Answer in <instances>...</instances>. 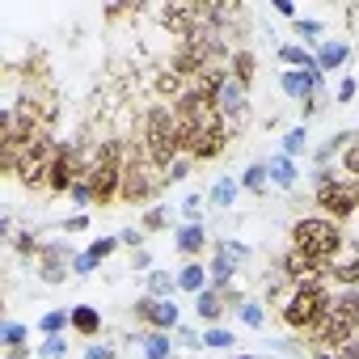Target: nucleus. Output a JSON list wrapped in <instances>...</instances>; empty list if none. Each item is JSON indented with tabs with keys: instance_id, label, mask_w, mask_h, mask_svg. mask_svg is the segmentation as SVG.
I'll list each match as a JSON object with an SVG mask.
<instances>
[{
	"instance_id": "nucleus-29",
	"label": "nucleus",
	"mask_w": 359,
	"mask_h": 359,
	"mask_svg": "<svg viewBox=\"0 0 359 359\" xmlns=\"http://www.w3.org/2000/svg\"><path fill=\"white\" fill-rule=\"evenodd\" d=\"M233 342H237V334L224 330V325H208L203 330V346H212V351H229Z\"/></svg>"
},
{
	"instance_id": "nucleus-11",
	"label": "nucleus",
	"mask_w": 359,
	"mask_h": 359,
	"mask_svg": "<svg viewBox=\"0 0 359 359\" xmlns=\"http://www.w3.org/2000/svg\"><path fill=\"white\" fill-rule=\"evenodd\" d=\"M321 271H325V266H317V262H313V258H304L300 250H287V254L279 258V279H283L287 287L317 283V279H321Z\"/></svg>"
},
{
	"instance_id": "nucleus-34",
	"label": "nucleus",
	"mask_w": 359,
	"mask_h": 359,
	"mask_svg": "<svg viewBox=\"0 0 359 359\" xmlns=\"http://www.w3.org/2000/svg\"><path fill=\"white\" fill-rule=\"evenodd\" d=\"M191 173H195V161H191V156H182V161H173V165L165 169V187H177V182H187Z\"/></svg>"
},
{
	"instance_id": "nucleus-18",
	"label": "nucleus",
	"mask_w": 359,
	"mask_h": 359,
	"mask_svg": "<svg viewBox=\"0 0 359 359\" xmlns=\"http://www.w3.org/2000/svg\"><path fill=\"white\" fill-rule=\"evenodd\" d=\"M266 165H271V182H275L279 191H292V187L300 182V169H296V161H292V156H283V152H279V156H271Z\"/></svg>"
},
{
	"instance_id": "nucleus-22",
	"label": "nucleus",
	"mask_w": 359,
	"mask_h": 359,
	"mask_svg": "<svg viewBox=\"0 0 359 359\" xmlns=\"http://www.w3.org/2000/svg\"><path fill=\"white\" fill-rule=\"evenodd\" d=\"M68 330H72V313H68V309H47V313L39 317V334H43V338L68 334Z\"/></svg>"
},
{
	"instance_id": "nucleus-44",
	"label": "nucleus",
	"mask_w": 359,
	"mask_h": 359,
	"mask_svg": "<svg viewBox=\"0 0 359 359\" xmlns=\"http://www.w3.org/2000/svg\"><path fill=\"white\" fill-rule=\"evenodd\" d=\"M131 271H144V275H152V254H148V250H135V254H131Z\"/></svg>"
},
{
	"instance_id": "nucleus-28",
	"label": "nucleus",
	"mask_w": 359,
	"mask_h": 359,
	"mask_svg": "<svg viewBox=\"0 0 359 359\" xmlns=\"http://www.w3.org/2000/svg\"><path fill=\"white\" fill-rule=\"evenodd\" d=\"M296 34L304 39V47H321V43H325V39H321L325 26H321L317 18H296Z\"/></svg>"
},
{
	"instance_id": "nucleus-24",
	"label": "nucleus",
	"mask_w": 359,
	"mask_h": 359,
	"mask_svg": "<svg viewBox=\"0 0 359 359\" xmlns=\"http://www.w3.org/2000/svg\"><path fill=\"white\" fill-rule=\"evenodd\" d=\"M266 182H271V165L266 161H254L241 173V191H250V195H266Z\"/></svg>"
},
{
	"instance_id": "nucleus-46",
	"label": "nucleus",
	"mask_w": 359,
	"mask_h": 359,
	"mask_svg": "<svg viewBox=\"0 0 359 359\" xmlns=\"http://www.w3.org/2000/svg\"><path fill=\"white\" fill-rule=\"evenodd\" d=\"M85 359H118V355H114V346H97L93 342V346H85Z\"/></svg>"
},
{
	"instance_id": "nucleus-48",
	"label": "nucleus",
	"mask_w": 359,
	"mask_h": 359,
	"mask_svg": "<svg viewBox=\"0 0 359 359\" xmlns=\"http://www.w3.org/2000/svg\"><path fill=\"white\" fill-rule=\"evenodd\" d=\"M275 13H279V18H292V22H296V5H292V0H275Z\"/></svg>"
},
{
	"instance_id": "nucleus-13",
	"label": "nucleus",
	"mask_w": 359,
	"mask_h": 359,
	"mask_svg": "<svg viewBox=\"0 0 359 359\" xmlns=\"http://www.w3.org/2000/svg\"><path fill=\"white\" fill-rule=\"evenodd\" d=\"M346 60H351V43H342V39H325L317 47V68L321 72H342Z\"/></svg>"
},
{
	"instance_id": "nucleus-23",
	"label": "nucleus",
	"mask_w": 359,
	"mask_h": 359,
	"mask_svg": "<svg viewBox=\"0 0 359 359\" xmlns=\"http://www.w3.org/2000/svg\"><path fill=\"white\" fill-rule=\"evenodd\" d=\"M237 191H241L237 177H216V187H212L208 203H212V208H220V212H229V208L237 203Z\"/></svg>"
},
{
	"instance_id": "nucleus-10",
	"label": "nucleus",
	"mask_w": 359,
	"mask_h": 359,
	"mask_svg": "<svg viewBox=\"0 0 359 359\" xmlns=\"http://www.w3.org/2000/svg\"><path fill=\"white\" fill-rule=\"evenodd\" d=\"M216 110L229 118V127H245L250 123V89H241L233 81V72H229V81H224V89L216 97Z\"/></svg>"
},
{
	"instance_id": "nucleus-2",
	"label": "nucleus",
	"mask_w": 359,
	"mask_h": 359,
	"mask_svg": "<svg viewBox=\"0 0 359 359\" xmlns=\"http://www.w3.org/2000/svg\"><path fill=\"white\" fill-rule=\"evenodd\" d=\"M123 161H127V148H123L118 140H102V144L85 156V182L93 187L97 208L118 203V191H123Z\"/></svg>"
},
{
	"instance_id": "nucleus-1",
	"label": "nucleus",
	"mask_w": 359,
	"mask_h": 359,
	"mask_svg": "<svg viewBox=\"0 0 359 359\" xmlns=\"http://www.w3.org/2000/svg\"><path fill=\"white\" fill-rule=\"evenodd\" d=\"M144 152H148V161H152L161 173H165L173 161L187 156L182 127H177L173 106H165V102H152V106H148V114H144Z\"/></svg>"
},
{
	"instance_id": "nucleus-12",
	"label": "nucleus",
	"mask_w": 359,
	"mask_h": 359,
	"mask_svg": "<svg viewBox=\"0 0 359 359\" xmlns=\"http://www.w3.org/2000/svg\"><path fill=\"white\" fill-rule=\"evenodd\" d=\"M325 275L338 283V292H351V287H359V254H338L330 266H325Z\"/></svg>"
},
{
	"instance_id": "nucleus-39",
	"label": "nucleus",
	"mask_w": 359,
	"mask_h": 359,
	"mask_svg": "<svg viewBox=\"0 0 359 359\" xmlns=\"http://www.w3.org/2000/svg\"><path fill=\"white\" fill-rule=\"evenodd\" d=\"M216 254H229L233 262H250V245L245 241H216Z\"/></svg>"
},
{
	"instance_id": "nucleus-20",
	"label": "nucleus",
	"mask_w": 359,
	"mask_h": 359,
	"mask_svg": "<svg viewBox=\"0 0 359 359\" xmlns=\"http://www.w3.org/2000/svg\"><path fill=\"white\" fill-rule=\"evenodd\" d=\"M279 60L292 64L296 72H313V68H317V51H309L304 43H283V47H279Z\"/></svg>"
},
{
	"instance_id": "nucleus-8",
	"label": "nucleus",
	"mask_w": 359,
	"mask_h": 359,
	"mask_svg": "<svg viewBox=\"0 0 359 359\" xmlns=\"http://www.w3.org/2000/svg\"><path fill=\"white\" fill-rule=\"evenodd\" d=\"M131 317H135L140 325H148V330H161V334H169V330L182 325V313H177L173 300H156V296H148V292L131 304Z\"/></svg>"
},
{
	"instance_id": "nucleus-7",
	"label": "nucleus",
	"mask_w": 359,
	"mask_h": 359,
	"mask_svg": "<svg viewBox=\"0 0 359 359\" xmlns=\"http://www.w3.org/2000/svg\"><path fill=\"white\" fill-rule=\"evenodd\" d=\"M85 177V152L76 144H55L51 169H47V195H68Z\"/></svg>"
},
{
	"instance_id": "nucleus-21",
	"label": "nucleus",
	"mask_w": 359,
	"mask_h": 359,
	"mask_svg": "<svg viewBox=\"0 0 359 359\" xmlns=\"http://www.w3.org/2000/svg\"><path fill=\"white\" fill-rule=\"evenodd\" d=\"M140 351H144V359H169L173 355V338L161 334V330H148V334H140Z\"/></svg>"
},
{
	"instance_id": "nucleus-30",
	"label": "nucleus",
	"mask_w": 359,
	"mask_h": 359,
	"mask_svg": "<svg viewBox=\"0 0 359 359\" xmlns=\"http://www.w3.org/2000/svg\"><path fill=\"white\" fill-rule=\"evenodd\" d=\"M26 338H30V330H26L22 321H5V325H0V342H5V351L26 346Z\"/></svg>"
},
{
	"instance_id": "nucleus-3",
	"label": "nucleus",
	"mask_w": 359,
	"mask_h": 359,
	"mask_svg": "<svg viewBox=\"0 0 359 359\" xmlns=\"http://www.w3.org/2000/svg\"><path fill=\"white\" fill-rule=\"evenodd\" d=\"M287 237H292V250H300V254L313 258L317 266H330V262L346 250L342 224H334V220H325V216H300Z\"/></svg>"
},
{
	"instance_id": "nucleus-47",
	"label": "nucleus",
	"mask_w": 359,
	"mask_h": 359,
	"mask_svg": "<svg viewBox=\"0 0 359 359\" xmlns=\"http://www.w3.org/2000/svg\"><path fill=\"white\" fill-rule=\"evenodd\" d=\"M89 229V216H68L64 220V233H85Z\"/></svg>"
},
{
	"instance_id": "nucleus-42",
	"label": "nucleus",
	"mask_w": 359,
	"mask_h": 359,
	"mask_svg": "<svg viewBox=\"0 0 359 359\" xmlns=\"http://www.w3.org/2000/svg\"><path fill=\"white\" fill-rule=\"evenodd\" d=\"M118 241L135 254V250H144V229H140V224H135V229H123V233H118Z\"/></svg>"
},
{
	"instance_id": "nucleus-9",
	"label": "nucleus",
	"mask_w": 359,
	"mask_h": 359,
	"mask_svg": "<svg viewBox=\"0 0 359 359\" xmlns=\"http://www.w3.org/2000/svg\"><path fill=\"white\" fill-rule=\"evenodd\" d=\"M72 245L68 241H43V250H39V279L43 283H64L68 275H72Z\"/></svg>"
},
{
	"instance_id": "nucleus-43",
	"label": "nucleus",
	"mask_w": 359,
	"mask_h": 359,
	"mask_svg": "<svg viewBox=\"0 0 359 359\" xmlns=\"http://www.w3.org/2000/svg\"><path fill=\"white\" fill-rule=\"evenodd\" d=\"M321 106H325V97H304V102H300V123H309Z\"/></svg>"
},
{
	"instance_id": "nucleus-16",
	"label": "nucleus",
	"mask_w": 359,
	"mask_h": 359,
	"mask_svg": "<svg viewBox=\"0 0 359 359\" xmlns=\"http://www.w3.org/2000/svg\"><path fill=\"white\" fill-rule=\"evenodd\" d=\"M208 287H212V275H208V266H203V262H187L182 271H177V292L199 296V292H208Z\"/></svg>"
},
{
	"instance_id": "nucleus-41",
	"label": "nucleus",
	"mask_w": 359,
	"mask_h": 359,
	"mask_svg": "<svg viewBox=\"0 0 359 359\" xmlns=\"http://www.w3.org/2000/svg\"><path fill=\"white\" fill-rule=\"evenodd\" d=\"M97 266H102V262H97V258H93V254H89V250H85V254H76V258H72V275H81V279H85V275H93V271H97Z\"/></svg>"
},
{
	"instance_id": "nucleus-33",
	"label": "nucleus",
	"mask_w": 359,
	"mask_h": 359,
	"mask_svg": "<svg viewBox=\"0 0 359 359\" xmlns=\"http://www.w3.org/2000/svg\"><path fill=\"white\" fill-rule=\"evenodd\" d=\"M237 317H241V325H250V330H262V325H266V313H262L258 300H245V304L237 309Z\"/></svg>"
},
{
	"instance_id": "nucleus-26",
	"label": "nucleus",
	"mask_w": 359,
	"mask_h": 359,
	"mask_svg": "<svg viewBox=\"0 0 359 359\" xmlns=\"http://www.w3.org/2000/svg\"><path fill=\"white\" fill-rule=\"evenodd\" d=\"M173 292H177V275H169V271H152V275H148V296L173 300Z\"/></svg>"
},
{
	"instance_id": "nucleus-4",
	"label": "nucleus",
	"mask_w": 359,
	"mask_h": 359,
	"mask_svg": "<svg viewBox=\"0 0 359 359\" xmlns=\"http://www.w3.org/2000/svg\"><path fill=\"white\" fill-rule=\"evenodd\" d=\"M313 203H317V216H325V220H334V224H346V220L359 216V182L338 177V169L325 165V169H317Z\"/></svg>"
},
{
	"instance_id": "nucleus-38",
	"label": "nucleus",
	"mask_w": 359,
	"mask_h": 359,
	"mask_svg": "<svg viewBox=\"0 0 359 359\" xmlns=\"http://www.w3.org/2000/svg\"><path fill=\"white\" fill-rule=\"evenodd\" d=\"M182 216H187V224H203V195H187L182 199Z\"/></svg>"
},
{
	"instance_id": "nucleus-15",
	"label": "nucleus",
	"mask_w": 359,
	"mask_h": 359,
	"mask_svg": "<svg viewBox=\"0 0 359 359\" xmlns=\"http://www.w3.org/2000/svg\"><path fill=\"white\" fill-rule=\"evenodd\" d=\"M173 245L195 262V254H203V245H208V224H182L177 237H173Z\"/></svg>"
},
{
	"instance_id": "nucleus-32",
	"label": "nucleus",
	"mask_w": 359,
	"mask_h": 359,
	"mask_svg": "<svg viewBox=\"0 0 359 359\" xmlns=\"http://www.w3.org/2000/svg\"><path fill=\"white\" fill-rule=\"evenodd\" d=\"M39 359H68V334L43 338V342H39Z\"/></svg>"
},
{
	"instance_id": "nucleus-19",
	"label": "nucleus",
	"mask_w": 359,
	"mask_h": 359,
	"mask_svg": "<svg viewBox=\"0 0 359 359\" xmlns=\"http://www.w3.org/2000/svg\"><path fill=\"white\" fill-rule=\"evenodd\" d=\"M224 309H229V304L220 300V292H216V287H208V292H199V296H195V313H199V321H203V325H216V321L224 317Z\"/></svg>"
},
{
	"instance_id": "nucleus-6",
	"label": "nucleus",
	"mask_w": 359,
	"mask_h": 359,
	"mask_svg": "<svg viewBox=\"0 0 359 359\" xmlns=\"http://www.w3.org/2000/svg\"><path fill=\"white\" fill-rule=\"evenodd\" d=\"M165 187V173H156V165L148 161V152L131 148L127 161H123V191H118V203H131V208H144L161 195Z\"/></svg>"
},
{
	"instance_id": "nucleus-51",
	"label": "nucleus",
	"mask_w": 359,
	"mask_h": 359,
	"mask_svg": "<svg viewBox=\"0 0 359 359\" xmlns=\"http://www.w3.org/2000/svg\"><path fill=\"white\" fill-rule=\"evenodd\" d=\"M355 131H359V127H355Z\"/></svg>"
},
{
	"instance_id": "nucleus-5",
	"label": "nucleus",
	"mask_w": 359,
	"mask_h": 359,
	"mask_svg": "<svg viewBox=\"0 0 359 359\" xmlns=\"http://www.w3.org/2000/svg\"><path fill=\"white\" fill-rule=\"evenodd\" d=\"M330 300H334V292H330L321 279L292 287V292L279 300V321H283V330H292V334H313V325L325 317Z\"/></svg>"
},
{
	"instance_id": "nucleus-36",
	"label": "nucleus",
	"mask_w": 359,
	"mask_h": 359,
	"mask_svg": "<svg viewBox=\"0 0 359 359\" xmlns=\"http://www.w3.org/2000/svg\"><path fill=\"white\" fill-rule=\"evenodd\" d=\"M13 250H18V258H39L43 241H39V233H18L13 237Z\"/></svg>"
},
{
	"instance_id": "nucleus-35",
	"label": "nucleus",
	"mask_w": 359,
	"mask_h": 359,
	"mask_svg": "<svg viewBox=\"0 0 359 359\" xmlns=\"http://www.w3.org/2000/svg\"><path fill=\"white\" fill-rule=\"evenodd\" d=\"M68 203H72V208H81V212H85V208H97V199H93V187L85 182V177H81V182L68 191Z\"/></svg>"
},
{
	"instance_id": "nucleus-25",
	"label": "nucleus",
	"mask_w": 359,
	"mask_h": 359,
	"mask_svg": "<svg viewBox=\"0 0 359 359\" xmlns=\"http://www.w3.org/2000/svg\"><path fill=\"white\" fill-rule=\"evenodd\" d=\"M208 275H212V287H224V283L237 279V262H233L229 254H216V258L208 262Z\"/></svg>"
},
{
	"instance_id": "nucleus-17",
	"label": "nucleus",
	"mask_w": 359,
	"mask_h": 359,
	"mask_svg": "<svg viewBox=\"0 0 359 359\" xmlns=\"http://www.w3.org/2000/svg\"><path fill=\"white\" fill-rule=\"evenodd\" d=\"M229 72H233V81L241 85V89H254V76H258V60H254V51H233V60H229Z\"/></svg>"
},
{
	"instance_id": "nucleus-31",
	"label": "nucleus",
	"mask_w": 359,
	"mask_h": 359,
	"mask_svg": "<svg viewBox=\"0 0 359 359\" xmlns=\"http://www.w3.org/2000/svg\"><path fill=\"white\" fill-rule=\"evenodd\" d=\"M165 224H169V208H165V203H156V208H148V212L140 216V229H144V233H161Z\"/></svg>"
},
{
	"instance_id": "nucleus-49",
	"label": "nucleus",
	"mask_w": 359,
	"mask_h": 359,
	"mask_svg": "<svg viewBox=\"0 0 359 359\" xmlns=\"http://www.w3.org/2000/svg\"><path fill=\"white\" fill-rule=\"evenodd\" d=\"M30 355H39V351H30V346H13L5 359H30Z\"/></svg>"
},
{
	"instance_id": "nucleus-37",
	"label": "nucleus",
	"mask_w": 359,
	"mask_h": 359,
	"mask_svg": "<svg viewBox=\"0 0 359 359\" xmlns=\"http://www.w3.org/2000/svg\"><path fill=\"white\" fill-rule=\"evenodd\" d=\"M355 135H359V131H355ZM342 169H346L351 182H359V140H351V144L342 148Z\"/></svg>"
},
{
	"instance_id": "nucleus-40",
	"label": "nucleus",
	"mask_w": 359,
	"mask_h": 359,
	"mask_svg": "<svg viewBox=\"0 0 359 359\" xmlns=\"http://www.w3.org/2000/svg\"><path fill=\"white\" fill-rule=\"evenodd\" d=\"M118 245H123V241H118V237H97V241H93V245H89V254H93V258H97V262H106V258H110V254H114V250H118Z\"/></svg>"
},
{
	"instance_id": "nucleus-45",
	"label": "nucleus",
	"mask_w": 359,
	"mask_h": 359,
	"mask_svg": "<svg viewBox=\"0 0 359 359\" xmlns=\"http://www.w3.org/2000/svg\"><path fill=\"white\" fill-rule=\"evenodd\" d=\"M351 97H355V81H351V76H342V81H338V106H346Z\"/></svg>"
},
{
	"instance_id": "nucleus-50",
	"label": "nucleus",
	"mask_w": 359,
	"mask_h": 359,
	"mask_svg": "<svg viewBox=\"0 0 359 359\" xmlns=\"http://www.w3.org/2000/svg\"><path fill=\"white\" fill-rule=\"evenodd\" d=\"M229 359H262V355H229Z\"/></svg>"
},
{
	"instance_id": "nucleus-27",
	"label": "nucleus",
	"mask_w": 359,
	"mask_h": 359,
	"mask_svg": "<svg viewBox=\"0 0 359 359\" xmlns=\"http://www.w3.org/2000/svg\"><path fill=\"white\" fill-rule=\"evenodd\" d=\"M300 152H309V123H296L287 135H283V156H300Z\"/></svg>"
},
{
	"instance_id": "nucleus-14",
	"label": "nucleus",
	"mask_w": 359,
	"mask_h": 359,
	"mask_svg": "<svg viewBox=\"0 0 359 359\" xmlns=\"http://www.w3.org/2000/svg\"><path fill=\"white\" fill-rule=\"evenodd\" d=\"M68 313H72V334L76 338H97L102 334V313L93 304H72Z\"/></svg>"
}]
</instances>
